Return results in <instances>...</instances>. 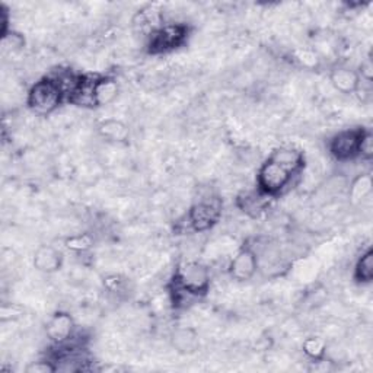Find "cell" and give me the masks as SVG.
<instances>
[{"mask_svg": "<svg viewBox=\"0 0 373 373\" xmlns=\"http://www.w3.org/2000/svg\"><path fill=\"white\" fill-rule=\"evenodd\" d=\"M305 167V155L295 147L276 149L265 161L258 174V190L270 197L283 194Z\"/></svg>", "mask_w": 373, "mask_h": 373, "instance_id": "1", "label": "cell"}, {"mask_svg": "<svg viewBox=\"0 0 373 373\" xmlns=\"http://www.w3.org/2000/svg\"><path fill=\"white\" fill-rule=\"evenodd\" d=\"M355 279L357 283L367 284L373 280V251L367 248L356 262Z\"/></svg>", "mask_w": 373, "mask_h": 373, "instance_id": "15", "label": "cell"}, {"mask_svg": "<svg viewBox=\"0 0 373 373\" xmlns=\"http://www.w3.org/2000/svg\"><path fill=\"white\" fill-rule=\"evenodd\" d=\"M171 344L179 355H194L200 347L199 333L194 328H178L171 335Z\"/></svg>", "mask_w": 373, "mask_h": 373, "instance_id": "11", "label": "cell"}, {"mask_svg": "<svg viewBox=\"0 0 373 373\" xmlns=\"http://www.w3.org/2000/svg\"><path fill=\"white\" fill-rule=\"evenodd\" d=\"M372 191V178L369 174H362L359 175L350 186V197L355 201L366 199Z\"/></svg>", "mask_w": 373, "mask_h": 373, "instance_id": "18", "label": "cell"}, {"mask_svg": "<svg viewBox=\"0 0 373 373\" xmlns=\"http://www.w3.org/2000/svg\"><path fill=\"white\" fill-rule=\"evenodd\" d=\"M357 73H359V76H360V81L363 79L364 82L372 84V79H373V63H372L370 56H367V57L360 63Z\"/></svg>", "mask_w": 373, "mask_h": 373, "instance_id": "22", "label": "cell"}, {"mask_svg": "<svg viewBox=\"0 0 373 373\" xmlns=\"http://www.w3.org/2000/svg\"><path fill=\"white\" fill-rule=\"evenodd\" d=\"M364 128H349L340 131L330 140V153L340 162H347L359 156Z\"/></svg>", "mask_w": 373, "mask_h": 373, "instance_id": "6", "label": "cell"}, {"mask_svg": "<svg viewBox=\"0 0 373 373\" xmlns=\"http://www.w3.org/2000/svg\"><path fill=\"white\" fill-rule=\"evenodd\" d=\"M359 156H362V159H364V161H367V162L372 161V157H373V135H372L370 130L364 128L363 138L360 142Z\"/></svg>", "mask_w": 373, "mask_h": 373, "instance_id": "19", "label": "cell"}, {"mask_svg": "<svg viewBox=\"0 0 373 373\" xmlns=\"http://www.w3.org/2000/svg\"><path fill=\"white\" fill-rule=\"evenodd\" d=\"M189 37V26L184 23H167L157 26L147 35V51L150 55H162L181 47Z\"/></svg>", "mask_w": 373, "mask_h": 373, "instance_id": "4", "label": "cell"}, {"mask_svg": "<svg viewBox=\"0 0 373 373\" xmlns=\"http://www.w3.org/2000/svg\"><path fill=\"white\" fill-rule=\"evenodd\" d=\"M222 216V207L218 200L199 201L186 213V223L194 232H206L218 225Z\"/></svg>", "mask_w": 373, "mask_h": 373, "instance_id": "5", "label": "cell"}, {"mask_svg": "<svg viewBox=\"0 0 373 373\" xmlns=\"http://www.w3.org/2000/svg\"><path fill=\"white\" fill-rule=\"evenodd\" d=\"M172 284L190 293L196 299L206 296L210 289V272L201 262H185L177 269Z\"/></svg>", "mask_w": 373, "mask_h": 373, "instance_id": "3", "label": "cell"}, {"mask_svg": "<svg viewBox=\"0 0 373 373\" xmlns=\"http://www.w3.org/2000/svg\"><path fill=\"white\" fill-rule=\"evenodd\" d=\"M23 308L16 305V304H9V305H4L2 309H0V319H2V323L6 321H15V319H19L23 315Z\"/></svg>", "mask_w": 373, "mask_h": 373, "instance_id": "20", "label": "cell"}, {"mask_svg": "<svg viewBox=\"0 0 373 373\" xmlns=\"http://www.w3.org/2000/svg\"><path fill=\"white\" fill-rule=\"evenodd\" d=\"M304 353L313 362L324 360L327 355V343L321 337H308L302 344Z\"/></svg>", "mask_w": 373, "mask_h": 373, "instance_id": "16", "label": "cell"}, {"mask_svg": "<svg viewBox=\"0 0 373 373\" xmlns=\"http://www.w3.org/2000/svg\"><path fill=\"white\" fill-rule=\"evenodd\" d=\"M98 133L108 142L127 143L130 138V130L126 123L117 118H106L98 124Z\"/></svg>", "mask_w": 373, "mask_h": 373, "instance_id": "13", "label": "cell"}, {"mask_svg": "<svg viewBox=\"0 0 373 373\" xmlns=\"http://www.w3.org/2000/svg\"><path fill=\"white\" fill-rule=\"evenodd\" d=\"M74 328L76 325L72 315L67 312H57L47 323L45 334L52 344L60 345L74 337Z\"/></svg>", "mask_w": 373, "mask_h": 373, "instance_id": "8", "label": "cell"}, {"mask_svg": "<svg viewBox=\"0 0 373 373\" xmlns=\"http://www.w3.org/2000/svg\"><path fill=\"white\" fill-rule=\"evenodd\" d=\"M331 85L341 94H355L360 88V76L350 67H335L330 73Z\"/></svg>", "mask_w": 373, "mask_h": 373, "instance_id": "10", "label": "cell"}, {"mask_svg": "<svg viewBox=\"0 0 373 373\" xmlns=\"http://www.w3.org/2000/svg\"><path fill=\"white\" fill-rule=\"evenodd\" d=\"M63 265V254L52 245H43L35 251L34 267L45 274L56 273Z\"/></svg>", "mask_w": 373, "mask_h": 373, "instance_id": "9", "label": "cell"}, {"mask_svg": "<svg viewBox=\"0 0 373 373\" xmlns=\"http://www.w3.org/2000/svg\"><path fill=\"white\" fill-rule=\"evenodd\" d=\"M269 199H273V197L264 194L258 190L257 193H248V194H244L243 197H239L238 206L244 213H247V215L257 218L265 208H267Z\"/></svg>", "mask_w": 373, "mask_h": 373, "instance_id": "14", "label": "cell"}, {"mask_svg": "<svg viewBox=\"0 0 373 373\" xmlns=\"http://www.w3.org/2000/svg\"><path fill=\"white\" fill-rule=\"evenodd\" d=\"M65 247L72 252L82 254L94 247V238L89 233L70 235L65 239Z\"/></svg>", "mask_w": 373, "mask_h": 373, "instance_id": "17", "label": "cell"}, {"mask_svg": "<svg viewBox=\"0 0 373 373\" xmlns=\"http://www.w3.org/2000/svg\"><path fill=\"white\" fill-rule=\"evenodd\" d=\"M258 255L252 245H244L229 264V274L236 282H248L258 272Z\"/></svg>", "mask_w": 373, "mask_h": 373, "instance_id": "7", "label": "cell"}, {"mask_svg": "<svg viewBox=\"0 0 373 373\" xmlns=\"http://www.w3.org/2000/svg\"><path fill=\"white\" fill-rule=\"evenodd\" d=\"M23 38L19 35V34H15V33H8L4 35V47L5 48H11L12 51L15 50H19L21 47H23Z\"/></svg>", "mask_w": 373, "mask_h": 373, "instance_id": "23", "label": "cell"}, {"mask_svg": "<svg viewBox=\"0 0 373 373\" xmlns=\"http://www.w3.org/2000/svg\"><path fill=\"white\" fill-rule=\"evenodd\" d=\"M120 87L114 77L110 76H98L94 89L95 106H105L117 98Z\"/></svg>", "mask_w": 373, "mask_h": 373, "instance_id": "12", "label": "cell"}, {"mask_svg": "<svg viewBox=\"0 0 373 373\" xmlns=\"http://www.w3.org/2000/svg\"><path fill=\"white\" fill-rule=\"evenodd\" d=\"M66 101L63 91L57 81L52 76H47L41 81L35 82L33 88L28 92V104L30 110L38 116H48L55 110H57V106Z\"/></svg>", "mask_w": 373, "mask_h": 373, "instance_id": "2", "label": "cell"}, {"mask_svg": "<svg viewBox=\"0 0 373 373\" xmlns=\"http://www.w3.org/2000/svg\"><path fill=\"white\" fill-rule=\"evenodd\" d=\"M26 372L28 373H52V372H57V370H56L55 362L48 357L44 360L33 362L28 367H26Z\"/></svg>", "mask_w": 373, "mask_h": 373, "instance_id": "21", "label": "cell"}]
</instances>
